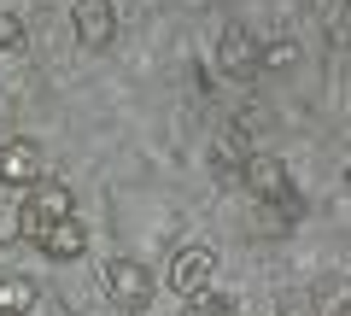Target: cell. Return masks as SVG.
Returning a JSON list of instances; mask_svg holds the SVG:
<instances>
[{"label":"cell","mask_w":351,"mask_h":316,"mask_svg":"<svg viewBox=\"0 0 351 316\" xmlns=\"http://www.w3.org/2000/svg\"><path fill=\"white\" fill-rule=\"evenodd\" d=\"M240 176H246V188L258 193L263 205H276V211L287 217V223L299 217V193H293V182H287V165H281V158H258V152H252Z\"/></svg>","instance_id":"1"},{"label":"cell","mask_w":351,"mask_h":316,"mask_svg":"<svg viewBox=\"0 0 351 316\" xmlns=\"http://www.w3.org/2000/svg\"><path fill=\"white\" fill-rule=\"evenodd\" d=\"M71 24H76V41H82L88 53H100V47H112V36H117V6L112 0H76Z\"/></svg>","instance_id":"2"},{"label":"cell","mask_w":351,"mask_h":316,"mask_svg":"<svg viewBox=\"0 0 351 316\" xmlns=\"http://www.w3.org/2000/svg\"><path fill=\"white\" fill-rule=\"evenodd\" d=\"M217 64H223L234 82H246V76H258V64H263V47H258V36H252L246 24H228L223 29V41H217Z\"/></svg>","instance_id":"3"},{"label":"cell","mask_w":351,"mask_h":316,"mask_svg":"<svg viewBox=\"0 0 351 316\" xmlns=\"http://www.w3.org/2000/svg\"><path fill=\"white\" fill-rule=\"evenodd\" d=\"M106 287H112V299L123 304V311H141V304L152 299V269L135 264V258H112V264H106Z\"/></svg>","instance_id":"4"},{"label":"cell","mask_w":351,"mask_h":316,"mask_svg":"<svg viewBox=\"0 0 351 316\" xmlns=\"http://www.w3.org/2000/svg\"><path fill=\"white\" fill-rule=\"evenodd\" d=\"M41 170H47V152L36 147V141H6L0 147V182L6 188H29V182H41Z\"/></svg>","instance_id":"5"},{"label":"cell","mask_w":351,"mask_h":316,"mask_svg":"<svg viewBox=\"0 0 351 316\" xmlns=\"http://www.w3.org/2000/svg\"><path fill=\"white\" fill-rule=\"evenodd\" d=\"M59 217H71V188H59V182H41L36 199L24 205V217H18V228H24L29 241H36L47 223H59Z\"/></svg>","instance_id":"6"},{"label":"cell","mask_w":351,"mask_h":316,"mask_svg":"<svg viewBox=\"0 0 351 316\" xmlns=\"http://www.w3.org/2000/svg\"><path fill=\"white\" fill-rule=\"evenodd\" d=\"M36 246L53 258V264H76V258L88 252V228L76 223V217H59V223H47V228L36 234Z\"/></svg>","instance_id":"7"},{"label":"cell","mask_w":351,"mask_h":316,"mask_svg":"<svg viewBox=\"0 0 351 316\" xmlns=\"http://www.w3.org/2000/svg\"><path fill=\"white\" fill-rule=\"evenodd\" d=\"M211 276H217V252L211 246H188V252L176 258V269H170V287L176 293H205Z\"/></svg>","instance_id":"8"},{"label":"cell","mask_w":351,"mask_h":316,"mask_svg":"<svg viewBox=\"0 0 351 316\" xmlns=\"http://www.w3.org/2000/svg\"><path fill=\"white\" fill-rule=\"evenodd\" d=\"M252 152H258V147H252V135H246L240 123H228L223 135H217L211 158H217V170H246V158H252Z\"/></svg>","instance_id":"9"},{"label":"cell","mask_w":351,"mask_h":316,"mask_svg":"<svg viewBox=\"0 0 351 316\" xmlns=\"http://www.w3.org/2000/svg\"><path fill=\"white\" fill-rule=\"evenodd\" d=\"M29 304H36V281H29V276H0V311L24 316Z\"/></svg>","instance_id":"10"},{"label":"cell","mask_w":351,"mask_h":316,"mask_svg":"<svg viewBox=\"0 0 351 316\" xmlns=\"http://www.w3.org/2000/svg\"><path fill=\"white\" fill-rule=\"evenodd\" d=\"M193 316H234V299H228V293H193Z\"/></svg>","instance_id":"11"},{"label":"cell","mask_w":351,"mask_h":316,"mask_svg":"<svg viewBox=\"0 0 351 316\" xmlns=\"http://www.w3.org/2000/svg\"><path fill=\"white\" fill-rule=\"evenodd\" d=\"M18 41H24V18L0 6V53H6V47H18Z\"/></svg>","instance_id":"12"},{"label":"cell","mask_w":351,"mask_h":316,"mask_svg":"<svg viewBox=\"0 0 351 316\" xmlns=\"http://www.w3.org/2000/svg\"><path fill=\"white\" fill-rule=\"evenodd\" d=\"M334 41H339V47L351 41V6H339V18H334Z\"/></svg>","instance_id":"13"},{"label":"cell","mask_w":351,"mask_h":316,"mask_svg":"<svg viewBox=\"0 0 351 316\" xmlns=\"http://www.w3.org/2000/svg\"><path fill=\"white\" fill-rule=\"evenodd\" d=\"M0 316H12V311H0Z\"/></svg>","instance_id":"14"}]
</instances>
